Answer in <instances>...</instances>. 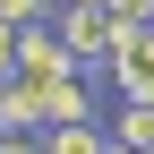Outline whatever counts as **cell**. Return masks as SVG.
<instances>
[{
  "label": "cell",
  "mask_w": 154,
  "mask_h": 154,
  "mask_svg": "<svg viewBox=\"0 0 154 154\" xmlns=\"http://www.w3.org/2000/svg\"><path fill=\"white\" fill-rule=\"evenodd\" d=\"M9 77H26V86H60V77H77L69 43L51 34V17H43V26H17V60H9Z\"/></svg>",
  "instance_id": "6da1fadb"
},
{
  "label": "cell",
  "mask_w": 154,
  "mask_h": 154,
  "mask_svg": "<svg viewBox=\"0 0 154 154\" xmlns=\"http://www.w3.org/2000/svg\"><path fill=\"white\" fill-rule=\"evenodd\" d=\"M51 34L69 43V60L86 69V60H111V9H77V0H60V17H51Z\"/></svg>",
  "instance_id": "7a4b0ae2"
},
{
  "label": "cell",
  "mask_w": 154,
  "mask_h": 154,
  "mask_svg": "<svg viewBox=\"0 0 154 154\" xmlns=\"http://www.w3.org/2000/svg\"><path fill=\"white\" fill-rule=\"evenodd\" d=\"M69 120H94V94H86V69L43 86V128H69Z\"/></svg>",
  "instance_id": "3957f363"
},
{
  "label": "cell",
  "mask_w": 154,
  "mask_h": 154,
  "mask_svg": "<svg viewBox=\"0 0 154 154\" xmlns=\"http://www.w3.org/2000/svg\"><path fill=\"white\" fill-rule=\"evenodd\" d=\"M0 128H26V137H43V86L9 77V103H0Z\"/></svg>",
  "instance_id": "277c9868"
},
{
  "label": "cell",
  "mask_w": 154,
  "mask_h": 154,
  "mask_svg": "<svg viewBox=\"0 0 154 154\" xmlns=\"http://www.w3.org/2000/svg\"><path fill=\"white\" fill-rule=\"evenodd\" d=\"M43 154H103V128H94V120H69V128H43Z\"/></svg>",
  "instance_id": "5b68a950"
},
{
  "label": "cell",
  "mask_w": 154,
  "mask_h": 154,
  "mask_svg": "<svg viewBox=\"0 0 154 154\" xmlns=\"http://www.w3.org/2000/svg\"><path fill=\"white\" fill-rule=\"evenodd\" d=\"M103 137H120V146H154V103H120V120H111Z\"/></svg>",
  "instance_id": "8992f818"
},
{
  "label": "cell",
  "mask_w": 154,
  "mask_h": 154,
  "mask_svg": "<svg viewBox=\"0 0 154 154\" xmlns=\"http://www.w3.org/2000/svg\"><path fill=\"white\" fill-rule=\"evenodd\" d=\"M51 0H0V26H43Z\"/></svg>",
  "instance_id": "52a82bcc"
},
{
  "label": "cell",
  "mask_w": 154,
  "mask_h": 154,
  "mask_svg": "<svg viewBox=\"0 0 154 154\" xmlns=\"http://www.w3.org/2000/svg\"><path fill=\"white\" fill-rule=\"evenodd\" d=\"M0 154H43V137H26V128H0Z\"/></svg>",
  "instance_id": "ba28073f"
},
{
  "label": "cell",
  "mask_w": 154,
  "mask_h": 154,
  "mask_svg": "<svg viewBox=\"0 0 154 154\" xmlns=\"http://www.w3.org/2000/svg\"><path fill=\"white\" fill-rule=\"evenodd\" d=\"M146 9H154V0H111V17H120V26H146Z\"/></svg>",
  "instance_id": "9c48e42d"
},
{
  "label": "cell",
  "mask_w": 154,
  "mask_h": 154,
  "mask_svg": "<svg viewBox=\"0 0 154 154\" xmlns=\"http://www.w3.org/2000/svg\"><path fill=\"white\" fill-rule=\"evenodd\" d=\"M9 60H17V26H0V77H9Z\"/></svg>",
  "instance_id": "30bf717a"
},
{
  "label": "cell",
  "mask_w": 154,
  "mask_h": 154,
  "mask_svg": "<svg viewBox=\"0 0 154 154\" xmlns=\"http://www.w3.org/2000/svg\"><path fill=\"white\" fill-rule=\"evenodd\" d=\"M77 9H111V0H77Z\"/></svg>",
  "instance_id": "8fae6325"
},
{
  "label": "cell",
  "mask_w": 154,
  "mask_h": 154,
  "mask_svg": "<svg viewBox=\"0 0 154 154\" xmlns=\"http://www.w3.org/2000/svg\"><path fill=\"white\" fill-rule=\"evenodd\" d=\"M0 103H9V77H0Z\"/></svg>",
  "instance_id": "7c38bea8"
},
{
  "label": "cell",
  "mask_w": 154,
  "mask_h": 154,
  "mask_svg": "<svg viewBox=\"0 0 154 154\" xmlns=\"http://www.w3.org/2000/svg\"><path fill=\"white\" fill-rule=\"evenodd\" d=\"M146 34H154V9H146Z\"/></svg>",
  "instance_id": "4fadbf2b"
}]
</instances>
